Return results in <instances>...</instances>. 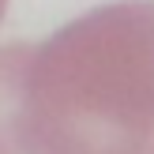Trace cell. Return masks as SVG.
I'll list each match as a JSON object with an SVG mask.
<instances>
[{"label": "cell", "instance_id": "1", "mask_svg": "<svg viewBox=\"0 0 154 154\" xmlns=\"http://www.w3.org/2000/svg\"><path fill=\"white\" fill-rule=\"evenodd\" d=\"M0 154H154V4L87 15L0 83Z\"/></svg>", "mask_w": 154, "mask_h": 154}]
</instances>
